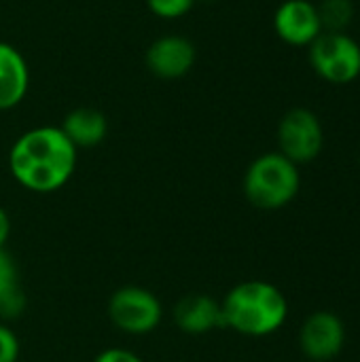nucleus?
<instances>
[{"label":"nucleus","mask_w":360,"mask_h":362,"mask_svg":"<svg viewBox=\"0 0 360 362\" xmlns=\"http://www.w3.org/2000/svg\"><path fill=\"white\" fill-rule=\"evenodd\" d=\"M174 325L185 335H208L216 329H225L221 301L202 293L185 295L174 305Z\"/></svg>","instance_id":"10"},{"label":"nucleus","mask_w":360,"mask_h":362,"mask_svg":"<svg viewBox=\"0 0 360 362\" xmlns=\"http://www.w3.org/2000/svg\"><path fill=\"white\" fill-rule=\"evenodd\" d=\"M8 235H11V221H8V214L0 208V250L4 248Z\"/></svg>","instance_id":"18"},{"label":"nucleus","mask_w":360,"mask_h":362,"mask_svg":"<svg viewBox=\"0 0 360 362\" xmlns=\"http://www.w3.org/2000/svg\"><path fill=\"white\" fill-rule=\"evenodd\" d=\"M25 310V293L15 259L2 248L0 250V318L13 320Z\"/></svg>","instance_id":"13"},{"label":"nucleus","mask_w":360,"mask_h":362,"mask_svg":"<svg viewBox=\"0 0 360 362\" xmlns=\"http://www.w3.org/2000/svg\"><path fill=\"white\" fill-rule=\"evenodd\" d=\"M274 32L289 47H310L323 34L316 2L282 0L274 13Z\"/></svg>","instance_id":"8"},{"label":"nucleus","mask_w":360,"mask_h":362,"mask_svg":"<svg viewBox=\"0 0 360 362\" xmlns=\"http://www.w3.org/2000/svg\"><path fill=\"white\" fill-rule=\"evenodd\" d=\"M30 89V68L21 51L0 40V112L23 102Z\"/></svg>","instance_id":"11"},{"label":"nucleus","mask_w":360,"mask_h":362,"mask_svg":"<svg viewBox=\"0 0 360 362\" xmlns=\"http://www.w3.org/2000/svg\"><path fill=\"white\" fill-rule=\"evenodd\" d=\"M359 161H360V153H359Z\"/></svg>","instance_id":"19"},{"label":"nucleus","mask_w":360,"mask_h":362,"mask_svg":"<svg viewBox=\"0 0 360 362\" xmlns=\"http://www.w3.org/2000/svg\"><path fill=\"white\" fill-rule=\"evenodd\" d=\"M195 2L197 0H146V6L155 17L174 21V19L189 15L191 8L195 6Z\"/></svg>","instance_id":"15"},{"label":"nucleus","mask_w":360,"mask_h":362,"mask_svg":"<svg viewBox=\"0 0 360 362\" xmlns=\"http://www.w3.org/2000/svg\"><path fill=\"white\" fill-rule=\"evenodd\" d=\"M108 320L117 331L142 337L157 331L163 320V305L159 297L144 286H123L110 295Z\"/></svg>","instance_id":"5"},{"label":"nucleus","mask_w":360,"mask_h":362,"mask_svg":"<svg viewBox=\"0 0 360 362\" xmlns=\"http://www.w3.org/2000/svg\"><path fill=\"white\" fill-rule=\"evenodd\" d=\"M93 362H144L138 354L129 352V350H123V348H108L104 352H100Z\"/></svg>","instance_id":"17"},{"label":"nucleus","mask_w":360,"mask_h":362,"mask_svg":"<svg viewBox=\"0 0 360 362\" xmlns=\"http://www.w3.org/2000/svg\"><path fill=\"white\" fill-rule=\"evenodd\" d=\"M195 45L178 34H166L153 40L146 49L144 62L151 74L163 81H176L191 72L195 66Z\"/></svg>","instance_id":"9"},{"label":"nucleus","mask_w":360,"mask_h":362,"mask_svg":"<svg viewBox=\"0 0 360 362\" xmlns=\"http://www.w3.org/2000/svg\"><path fill=\"white\" fill-rule=\"evenodd\" d=\"M79 148L62 127L38 125L23 132L8 151L13 180L32 193H55L68 185L76 170Z\"/></svg>","instance_id":"1"},{"label":"nucleus","mask_w":360,"mask_h":362,"mask_svg":"<svg viewBox=\"0 0 360 362\" xmlns=\"http://www.w3.org/2000/svg\"><path fill=\"white\" fill-rule=\"evenodd\" d=\"M59 127L76 148H93L102 144L108 134V121L104 112L89 106L70 110Z\"/></svg>","instance_id":"12"},{"label":"nucleus","mask_w":360,"mask_h":362,"mask_svg":"<svg viewBox=\"0 0 360 362\" xmlns=\"http://www.w3.org/2000/svg\"><path fill=\"white\" fill-rule=\"evenodd\" d=\"M225 329L244 337H269L278 333L289 318L284 293L265 280H246L236 284L221 301Z\"/></svg>","instance_id":"2"},{"label":"nucleus","mask_w":360,"mask_h":362,"mask_svg":"<svg viewBox=\"0 0 360 362\" xmlns=\"http://www.w3.org/2000/svg\"><path fill=\"white\" fill-rule=\"evenodd\" d=\"M312 70L331 85H350L360 78V42L348 32H323L308 47Z\"/></svg>","instance_id":"4"},{"label":"nucleus","mask_w":360,"mask_h":362,"mask_svg":"<svg viewBox=\"0 0 360 362\" xmlns=\"http://www.w3.org/2000/svg\"><path fill=\"white\" fill-rule=\"evenodd\" d=\"M21 352L19 337L13 329L0 322V362H17Z\"/></svg>","instance_id":"16"},{"label":"nucleus","mask_w":360,"mask_h":362,"mask_svg":"<svg viewBox=\"0 0 360 362\" xmlns=\"http://www.w3.org/2000/svg\"><path fill=\"white\" fill-rule=\"evenodd\" d=\"M346 344V327L333 312H314L306 318L299 331V348L314 362L333 361Z\"/></svg>","instance_id":"7"},{"label":"nucleus","mask_w":360,"mask_h":362,"mask_svg":"<svg viewBox=\"0 0 360 362\" xmlns=\"http://www.w3.org/2000/svg\"><path fill=\"white\" fill-rule=\"evenodd\" d=\"M242 189L248 204L257 210H282L299 195V165H295L278 151L263 153L246 168Z\"/></svg>","instance_id":"3"},{"label":"nucleus","mask_w":360,"mask_h":362,"mask_svg":"<svg viewBox=\"0 0 360 362\" xmlns=\"http://www.w3.org/2000/svg\"><path fill=\"white\" fill-rule=\"evenodd\" d=\"M278 153L295 165L312 163L325 148V127L318 115L306 106L291 108L278 123Z\"/></svg>","instance_id":"6"},{"label":"nucleus","mask_w":360,"mask_h":362,"mask_svg":"<svg viewBox=\"0 0 360 362\" xmlns=\"http://www.w3.org/2000/svg\"><path fill=\"white\" fill-rule=\"evenodd\" d=\"M323 32H348L356 17L354 0H320L316 4Z\"/></svg>","instance_id":"14"}]
</instances>
